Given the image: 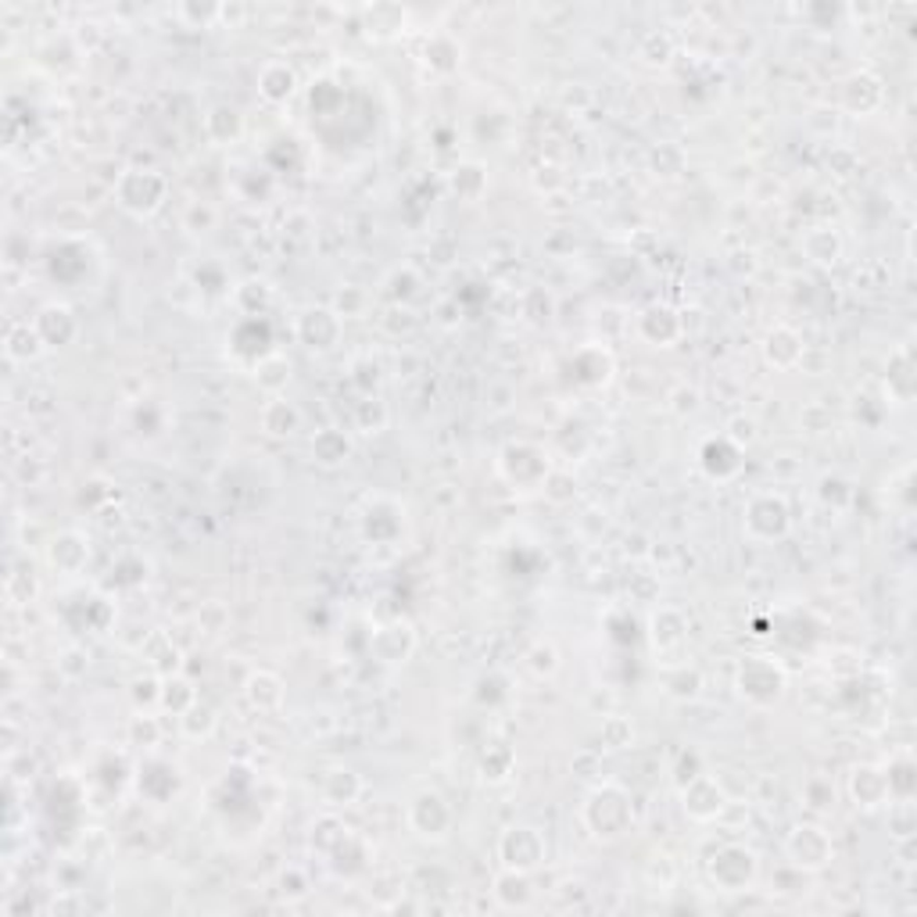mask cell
<instances>
[{"label": "cell", "mask_w": 917, "mask_h": 917, "mask_svg": "<svg viewBox=\"0 0 917 917\" xmlns=\"http://www.w3.org/2000/svg\"><path fill=\"white\" fill-rule=\"evenodd\" d=\"M580 824L596 843H620L638 828V807L620 781L591 785L585 803H580Z\"/></svg>", "instance_id": "obj_1"}, {"label": "cell", "mask_w": 917, "mask_h": 917, "mask_svg": "<svg viewBox=\"0 0 917 917\" xmlns=\"http://www.w3.org/2000/svg\"><path fill=\"white\" fill-rule=\"evenodd\" d=\"M734 695H739L742 703L756 706V709H771L785 699V692H789V670H785L774 656H745L734 667Z\"/></svg>", "instance_id": "obj_2"}, {"label": "cell", "mask_w": 917, "mask_h": 917, "mask_svg": "<svg viewBox=\"0 0 917 917\" xmlns=\"http://www.w3.org/2000/svg\"><path fill=\"white\" fill-rule=\"evenodd\" d=\"M169 201V176L158 169H140V165H129L119 176H115V204L133 215V219H151L165 209Z\"/></svg>", "instance_id": "obj_3"}, {"label": "cell", "mask_w": 917, "mask_h": 917, "mask_svg": "<svg viewBox=\"0 0 917 917\" xmlns=\"http://www.w3.org/2000/svg\"><path fill=\"white\" fill-rule=\"evenodd\" d=\"M706 878L725 896L749 893L760 878V854L745 843H720L706 860Z\"/></svg>", "instance_id": "obj_4"}, {"label": "cell", "mask_w": 917, "mask_h": 917, "mask_svg": "<svg viewBox=\"0 0 917 917\" xmlns=\"http://www.w3.org/2000/svg\"><path fill=\"white\" fill-rule=\"evenodd\" d=\"M792 531V506L781 491H756L749 495L745 509H742V534L756 545H774V541H785Z\"/></svg>", "instance_id": "obj_5"}, {"label": "cell", "mask_w": 917, "mask_h": 917, "mask_svg": "<svg viewBox=\"0 0 917 917\" xmlns=\"http://www.w3.org/2000/svg\"><path fill=\"white\" fill-rule=\"evenodd\" d=\"M552 467H555L552 456L534 442H506L498 448V459H495V470L502 481H506L513 491H534V495L541 491V484H545Z\"/></svg>", "instance_id": "obj_6"}, {"label": "cell", "mask_w": 917, "mask_h": 917, "mask_svg": "<svg viewBox=\"0 0 917 917\" xmlns=\"http://www.w3.org/2000/svg\"><path fill=\"white\" fill-rule=\"evenodd\" d=\"M495 857H498L502 868L534 874L541 863L549 860V838H545V832L538 828V824H527V821L506 824V828L498 832Z\"/></svg>", "instance_id": "obj_7"}, {"label": "cell", "mask_w": 917, "mask_h": 917, "mask_svg": "<svg viewBox=\"0 0 917 917\" xmlns=\"http://www.w3.org/2000/svg\"><path fill=\"white\" fill-rule=\"evenodd\" d=\"M785 860L803 874H818L835 860V838L821 821H799L785 835Z\"/></svg>", "instance_id": "obj_8"}, {"label": "cell", "mask_w": 917, "mask_h": 917, "mask_svg": "<svg viewBox=\"0 0 917 917\" xmlns=\"http://www.w3.org/2000/svg\"><path fill=\"white\" fill-rule=\"evenodd\" d=\"M405 824L420 843H445L456 828V810L437 789H420L405 803Z\"/></svg>", "instance_id": "obj_9"}, {"label": "cell", "mask_w": 917, "mask_h": 917, "mask_svg": "<svg viewBox=\"0 0 917 917\" xmlns=\"http://www.w3.org/2000/svg\"><path fill=\"white\" fill-rule=\"evenodd\" d=\"M341 333H344V319L330 305H305L294 316V338L308 352H330V348L341 344Z\"/></svg>", "instance_id": "obj_10"}, {"label": "cell", "mask_w": 917, "mask_h": 917, "mask_svg": "<svg viewBox=\"0 0 917 917\" xmlns=\"http://www.w3.org/2000/svg\"><path fill=\"white\" fill-rule=\"evenodd\" d=\"M882 108H885V80L878 72L857 69L838 83V111L854 115V119H868V115H878Z\"/></svg>", "instance_id": "obj_11"}, {"label": "cell", "mask_w": 917, "mask_h": 917, "mask_svg": "<svg viewBox=\"0 0 917 917\" xmlns=\"http://www.w3.org/2000/svg\"><path fill=\"white\" fill-rule=\"evenodd\" d=\"M678 799H681V810L689 813V818L695 824H709V821H717L720 813L728 810V789L720 785L717 774H709L703 771L699 778H692L689 785H681L678 789Z\"/></svg>", "instance_id": "obj_12"}, {"label": "cell", "mask_w": 917, "mask_h": 917, "mask_svg": "<svg viewBox=\"0 0 917 917\" xmlns=\"http://www.w3.org/2000/svg\"><path fill=\"white\" fill-rule=\"evenodd\" d=\"M369 653H373V660L384 663V667H402V663H409L412 653H416V627H412L405 616L384 620V624L373 627V635H369Z\"/></svg>", "instance_id": "obj_13"}, {"label": "cell", "mask_w": 917, "mask_h": 917, "mask_svg": "<svg viewBox=\"0 0 917 917\" xmlns=\"http://www.w3.org/2000/svg\"><path fill=\"white\" fill-rule=\"evenodd\" d=\"M684 330H689V322H684V316L667 302L645 305L635 316V333L649 348H674L684 338Z\"/></svg>", "instance_id": "obj_14"}, {"label": "cell", "mask_w": 917, "mask_h": 917, "mask_svg": "<svg viewBox=\"0 0 917 917\" xmlns=\"http://www.w3.org/2000/svg\"><path fill=\"white\" fill-rule=\"evenodd\" d=\"M33 327L40 330L47 352H61V348L80 341V333H83V322H80V316H75V308L69 302H44L40 308H36Z\"/></svg>", "instance_id": "obj_15"}, {"label": "cell", "mask_w": 917, "mask_h": 917, "mask_svg": "<svg viewBox=\"0 0 917 917\" xmlns=\"http://www.w3.org/2000/svg\"><path fill=\"white\" fill-rule=\"evenodd\" d=\"M699 470H703L706 481L731 484L734 477L745 470V448L734 445L728 434L706 437V442L699 445Z\"/></svg>", "instance_id": "obj_16"}, {"label": "cell", "mask_w": 917, "mask_h": 917, "mask_svg": "<svg viewBox=\"0 0 917 917\" xmlns=\"http://www.w3.org/2000/svg\"><path fill=\"white\" fill-rule=\"evenodd\" d=\"M255 86H258V97H262L269 108H283L298 97L302 75L287 58H269V61H262V69H258Z\"/></svg>", "instance_id": "obj_17"}, {"label": "cell", "mask_w": 917, "mask_h": 917, "mask_svg": "<svg viewBox=\"0 0 917 917\" xmlns=\"http://www.w3.org/2000/svg\"><path fill=\"white\" fill-rule=\"evenodd\" d=\"M760 352H764V363L778 373H792L807 363V341L803 333L789 322H778V327H771L764 333V341H760Z\"/></svg>", "instance_id": "obj_18"}, {"label": "cell", "mask_w": 917, "mask_h": 917, "mask_svg": "<svg viewBox=\"0 0 917 917\" xmlns=\"http://www.w3.org/2000/svg\"><path fill=\"white\" fill-rule=\"evenodd\" d=\"M90 552H94V549H90V538L83 531H75V527H64V531H58L55 538L47 541L44 560H47V566L55 574L75 577V574L86 571Z\"/></svg>", "instance_id": "obj_19"}, {"label": "cell", "mask_w": 917, "mask_h": 917, "mask_svg": "<svg viewBox=\"0 0 917 917\" xmlns=\"http://www.w3.org/2000/svg\"><path fill=\"white\" fill-rule=\"evenodd\" d=\"M849 803L857 810L871 813L889 807V785H885V767L882 764H857L846 778Z\"/></svg>", "instance_id": "obj_20"}, {"label": "cell", "mask_w": 917, "mask_h": 917, "mask_svg": "<svg viewBox=\"0 0 917 917\" xmlns=\"http://www.w3.org/2000/svg\"><path fill=\"white\" fill-rule=\"evenodd\" d=\"M914 352L910 344H900L893 355H889L885 377H882V391L889 405H910L917 395V373H914Z\"/></svg>", "instance_id": "obj_21"}, {"label": "cell", "mask_w": 917, "mask_h": 917, "mask_svg": "<svg viewBox=\"0 0 917 917\" xmlns=\"http://www.w3.org/2000/svg\"><path fill=\"white\" fill-rule=\"evenodd\" d=\"M302 409L291 402L287 395H273L266 398L262 409H258V427H262L266 437H273V442H291L294 434L302 431Z\"/></svg>", "instance_id": "obj_22"}, {"label": "cell", "mask_w": 917, "mask_h": 917, "mask_svg": "<svg viewBox=\"0 0 917 917\" xmlns=\"http://www.w3.org/2000/svg\"><path fill=\"white\" fill-rule=\"evenodd\" d=\"M363 792H366L363 774L352 771V767H330L327 774H322V781H319V799H322V807H327V810L355 807L358 799H363Z\"/></svg>", "instance_id": "obj_23"}, {"label": "cell", "mask_w": 917, "mask_h": 917, "mask_svg": "<svg viewBox=\"0 0 917 917\" xmlns=\"http://www.w3.org/2000/svg\"><path fill=\"white\" fill-rule=\"evenodd\" d=\"M799 251H803V258H807L810 266L832 269V266L843 262L846 244H843V237H838L835 226L818 223V226H807V230H803V237H799Z\"/></svg>", "instance_id": "obj_24"}, {"label": "cell", "mask_w": 917, "mask_h": 917, "mask_svg": "<svg viewBox=\"0 0 917 917\" xmlns=\"http://www.w3.org/2000/svg\"><path fill=\"white\" fill-rule=\"evenodd\" d=\"M491 896H495L498 910H531L534 903V874L502 868L491 878Z\"/></svg>", "instance_id": "obj_25"}, {"label": "cell", "mask_w": 917, "mask_h": 917, "mask_svg": "<svg viewBox=\"0 0 917 917\" xmlns=\"http://www.w3.org/2000/svg\"><path fill=\"white\" fill-rule=\"evenodd\" d=\"M689 638V616L678 606H656L649 616V642L656 653H674Z\"/></svg>", "instance_id": "obj_26"}, {"label": "cell", "mask_w": 917, "mask_h": 917, "mask_svg": "<svg viewBox=\"0 0 917 917\" xmlns=\"http://www.w3.org/2000/svg\"><path fill=\"white\" fill-rule=\"evenodd\" d=\"M445 187L448 193L456 201L462 204H477L487 193L491 187V176H487V165L484 162H477V158H467V162H459V165H451L448 176H445Z\"/></svg>", "instance_id": "obj_27"}, {"label": "cell", "mask_w": 917, "mask_h": 917, "mask_svg": "<svg viewBox=\"0 0 917 917\" xmlns=\"http://www.w3.org/2000/svg\"><path fill=\"white\" fill-rule=\"evenodd\" d=\"M4 355H8V363H15V366H30L40 355H47V344L40 338V330L33 327V319L8 322V330H4Z\"/></svg>", "instance_id": "obj_28"}, {"label": "cell", "mask_w": 917, "mask_h": 917, "mask_svg": "<svg viewBox=\"0 0 917 917\" xmlns=\"http://www.w3.org/2000/svg\"><path fill=\"white\" fill-rule=\"evenodd\" d=\"M308 451H313V462L322 470H341L348 459H352L355 442L352 434L341 431V427H322L313 434V442H308Z\"/></svg>", "instance_id": "obj_29"}, {"label": "cell", "mask_w": 917, "mask_h": 917, "mask_svg": "<svg viewBox=\"0 0 917 917\" xmlns=\"http://www.w3.org/2000/svg\"><path fill=\"white\" fill-rule=\"evenodd\" d=\"M244 699L258 714H277L283 699H287V684L273 670H251L248 681H244Z\"/></svg>", "instance_id": "obj_30"}, {"label": "cell", "mask_w": 917, "mask_h": 917, "mask_svg": "<svg viewBox=\"0 0 917 917\" xmlns=\"http://www.w3.org/2000/svg\"><path fill=\"white\" fill-rule=\"evenodd\" d=\"M363 30L369 40H398L409 33V11L402 4H369L363 8Z\"/></svg>", "instance_id": "obj_31"}, {"label": "cell", "mask_w": 917, "mask_h": 917, "mask_svg": "<svg viewBox=\"0 0 917 917\" xmlns=\"http://www.w3.org/2000/svg\"><path fill=\"white\" fill-rule=\"evenodd\" d=\"M613 352L606 344H585L574 352V380L585 387H606L613 380Z\"/></svg>", "instance_id": "obj_32"}, {"label": "cell", "mask_w": 917, "mask_h": 917, "mask_svg": "<svg viewBox=\"0 0 917 917\" xmlns=\"http://www.w3.org/2000/svg\"><path fill=\"white\" fill-rule=\"evenodd\" d=\"M660 689L674 703H695L706 689V678L695 663H667L660 674Z\"/></svg>", "instance_id": "obj_33"}, {"label": "cell", "mask_w": 917, "mask_h": 917, "mask_svg": "<svg viewBox=\"0 0 917 917\" xmlns=\"http://www.w3.org/2000/svg\"><path fill=\"white\" fill-rule=\"evenodd\" d=\"M201 129H204V137H209L212 148H234L244 137V115L234 105H212L209 111H204Z\"/></svg>", "instance_id": "obj_34"}, {"label": "cell", "mask_w": 917, "mask_h": 917, "mask_svg": "<svg viewBox=\"0 0 917 917\" xmlns=\"http://www.w3.org/2000/svg\"><path fill=\"white\" fill-rule=\"evenodd\" d=\"M885 767V785H889V803H914L917 796V764L910 756V749H900V753L889 760Z\"/></svg>", "instance_id": "obj_35"}, {"label": "cell", "mask_w": 917, "mask_h": 917, "mask_svg": "<svg viewBox=\"0 0 917 917\" xmlns=\"http://www.w3.org/2000/svg\"><path fill=\"white\" fill-rule=\"evenodd\" d=\"M291 358L283 355V352H266L262 358H255L251 363V377L258 384V391H266L269 398L273 395H283L287 391V384H291Z\"/></svg>", "instance_id": "obj_36"}, {"label": "cell", "mask_w": 917, "mask_h": 917, "mask_svg": "<svg viewBox=\"0 0 917 917\" xmlns=\"http://www.w3.org/2000/svg\"><path fill=\"white\" fill-rule=\"evenodd\" d=\"M384 302L387 305H402L412 308V302L423 294V277L416 273V266H395L391 273L384 277Z\"/></svg>", "instance_id": "obj_37"}, {"label": "cell", "mask_w": 917, "mask_h": 917, "mask_svg": "<svg viewBox=\"0 0 917 917\" xmlns=\"http://www.w3.org/2000/svg\"><path fill=\"white\" fill-rule=\"evenodd\" d=\"M423 61L434 75H451L459 72L462 64V44L451 33H434L427 36V47H423Z\"/></svg>", "instance_id": "obj_38"}, {"label": "cell", "mask_w": 917, "mask_h": 917, "mask_svg": "<svg viewBox=\"0 0 917 917\" xmlns=\"http://www.w3.org/2000/svg\"><path fill=\"white\" fill-rule=\"evenodd\" d=\"M176 728L179 734H184L187 742L193 745H204V742H212L215 739V731H219V714L209 706V703H193L187 714H179L176 717Z\"/></svg>", "instance_id": "obj_39"}, {"label": "cell", "mask_w": 917, "mask_h": 917, "mask_svg": "<svg viewBox=\"0 0 917 917\" xmlns=\"http://www.w3.org/2000/svg\"><path fill=\"white\" fill-rule=\"evenodd\" d=\"M234 305H237V313L248 316V319L266 316L269 305H273V283L258 280V277L240 280L237 287H234Z\"/></svg>", "instance_id": "obj_40"}, {"label": "cell", "mask_w": 917, "mask_h": 917, "mask_svg": "<svg viewBox=\"0 0 917 917\" xmlns=\"http://www.w3.org/2000/svg\"><path fill=\"white\" fill-rule=\"evenodd\" d=\"M477 774H481V781H487V785L509 781L513 774H516V753H513V745H506V742L487 745L484 753H481V764H477Z\"/></svg>", "instance_id": "obj_41"}, {"label": "cell", "mask_w": 917, "mask_h": 917, "mask_svg": "<svg viewBox=\"0 0 917 917\" xmlns=\"http://www.w3.org/2000/svg\"><path fill=\"white\" fill-rule=\"evenodd\" d=\"M173 19L184 30H212L226 19V4H212V0H184L173 8Z\"/></svg>", "instance_id": "obj_42"}, {"label": "cell", "mask_w": 917, "mask_h": 917, "mask_svg": "<svg viewBox=\"0 0 917 917\" xmlns=\"http://www.w3.org/2000/svg\"><path fill=\"white\" fill-rule=\"evenodd\" d=\"M162 674L158 670H144L129 681V703L137 714H162Z\"/></svg>", "instance_id": "obj_43"}, {"label": "cell", "mask_w": 917, "mask_h": 917, "mask_svg": "<svg viewBox=\"0 0 917 917\" xmlns=\"http://www.w3.org/2000/svg\"><path fill=\"white\" fill-rule=\"evenodd\" d=\"M201 695H198V689H193V681L190 678H184V674H169L162 681V714H173V717H179V714H187V709L198 703Z\"/></svg>", "instance_id": "obj_44"}, {"label": "cell", "mask_w": 917, "mask_h": 917, "mask_svg": "<svg viewBox=\"0 0 917 917\" xmlns=\"http://www.w3.org/2000/svg\"><path fill=\"white\" fill-rule=\"evenodd\" d=\"M674 50H678L674 36L667 30H649V33H642L635 55L642 64H649V69H663V64H670V58H674Z\"/></svg>", "instance_id": "obj_45"}, {"label": "cell", "mask_w": 917, "mask_h": 917, "mask_svg": "<svg viewBox=\"0 0 917 917\" xmlns=\"http://www.w3.org/2000/svg\"><path fill=\"white\" fill-rule=\"evenodd\" d=\"M387 423H391V409L387 402H380L377 395H366L355 402V416H352V427L358 434H384Z\"/></svg>", "instance_id": "obj_46"}, {"label": "cell", "mask_w": 917, "mask_h": 917, "mask_svg": "<svg viewBox=\"0 0 917 917\" xmlns=\"http://www.w3.org/2000/svg\"><path fill=\"white\" fill-rule=\"evenodd\" d=\"M577 477L566 470V467H552V473L545 477V484H541L538 495L552 502V506H571V502L577 498Z\"/></svg>", "instance_id": "obj_47"}, {"label": "cell", "mask_w": 917, "mask_h": 917, "mask_svg": "<svg viewBox=\"0 0 917 917\" xmlns=\"http://www.w3.org/2000/svg\"><path fill=\"white\" fill-rule=\"evenodd\" d=\"M369 305H373V294L366 287H358V283H344L330 302V308L341 319H363L369 313Z\"/></svg>", "instance_id": "obj_48"}, {"label": "cell", "mask_w": 917, "mask_h": 917, "mask_svg": "<svg viewBox=\"0 0 917 917\" xmlns=\"http://www.w3.org/2000/svg\"><path fill=\"white\" fill-rule=\"evenodd\" d=\"M599 742L606 749H613V753H620V749H631V745H635V720L624 717V714H606L602 728H599Z\"/></svg>", "instance_id": "obj_49"}, {"label": "cell", "mask_w": 917, "mask_h": 917, "mask_svg": "<svg viewBox=\"0 0 917 917\" xmlns=\"http://www.w3.org/2000/svg\"><path fill=\"white\" fill-rule=\"evenodd\" d=\"M348 835H352V828H344V824L333 818V813H327V818H319L313 824V838H308V843H313V849H316L319 857H330Z\"/></svg>", "instance_id": "obj_50"}, {"label": "cell", "mask_w": 917, "mask_h": 917, "mask_svg": "<svg viewBox=\"0 0 917 917\" xmlns=\"http://www.w3.org/2000/svg\"><path fill=\"white\" fill-rule=\"evenodd\" d=\"M308 893H313V878H308L305 868H298V863H287V868H280V874H277V896L280 900L302 903Z\"/></svg>", "instance_id": "obj_51"}, {"label": "cell", "mask_w": 917, "mask_h": 917, "mask_svg": "<svg viewBox=\"0 0 917 917\" xmlns=\"http://www.w3.org/2000/svg\"><path fill=\"white\" fill-rule=\"evenodd\" d=\"M126 742L133 749H154L162 742V720L154 714H137L126 728Z\"/></svg>", "instance_id": "obj_52"}, {"label": "cell", "mask_w": 917, "mask_h": 917, "mask_svg": "<svg viewBox=\"0 0 917 917\" xmlns=\"http://www.w3.org/2000/svg\"><path fill=\"white\" fill-rule=\"evenodd\" d=\"M524 667L531 670L534 678H552L555 670H560V649H555L552 642L541 638L524 653Z\"/></svg>", "instance_id": "obj_53"}, {"label": "cell", "mask_w": 917, "mask_h": 917, "mask_svg": "<svg viewBox=\"0 0 917 917\" xmlns=\"http://www.w3.org/2000/svg\"><path fill=\"white\" fill-rule=\"evenodd\" d=\"M667 409L674 412L678 420H689L703 409V391L695 384H674L667 391Z\"/></svg>", "instance_id": "obj_54"}, {"label": "cell", "mask_w": 917, "mask_h": 917, "mask_svg": "<svg viewBox=\"0 0 917 917\" xmlns=\"http://www.w3.org/2000/svg\"><path fill=\"white\" fill-rule=\"evenodd\" d=\"M649 165H653V173L656 176H663V179H674L684 173V151L678 144H670V140H663V144H656L649 151Z\"/></svg>", "instance_id": "obj_55"}, {"label": "cell", "mask_w": 917, "mask_h": 917, "mask_svg": "<svg viewBox=\"0 0 917 917\" xmlns=\"http://www.w3.org/2000/svg\"><path fill=\"white\" fill-rule=\"evenodd\" d=\"M219 226V212L212 209L209 201H190L187 212H184V230L187 234H212Z\"/></svg>", "instance_id": "obj_56"}, {"label": "cell", "mask_w": 917, "mask_h": 917, "mask_svg": "<svg viewBox=\"0 0 917 917\" xmlns=\"http://www.w3.org/2000/svg\"><path fill=\"white\" fill-rule=\"evenodd\" d=\"M803 803L813 813H828L835 807V785H832V778H810L803 785Z\"/></svg>", "instance_id": "obj_57"}, {"label": "cell", "mask_w": 917, "mask_h": 917, "mask_svg": "<svg viewBox=\"0 0 917 917\" xmlns=\"http://www.w3.org/2000/svg\"><path fill=\"white\" fill-rule=\"evenodd\" d=\"M198 624H201L204 635H223V631L230 627V610H226V602H219V599L201 602Z\"/></svg>", "instance_id": "obj_58"}, {"label": "cell", "mask_w": 917, "mask_h": 917, "mask_svg": "<svg viewBox=\"0 0 917 917\" xmlns=\"http://www.w3.org/2000/svg\"><path fill=\"white\" fill-rule=\"evenodd\" d=\"M799 427H803L807 434H828L835 427V416L824 402H810L803 412H799Z\"/></svg>", "instance_id": "obj_59"}, {"label": "cell", "mask_w": 917, "mask_h": 917, "mask_svg": "<svg viewBox=\"0 0 917 917\" xmlns=\"http://www.w3.org/2000/svg\"><path fill=\"white\" fill-rule=\"evenodd\" d=\"M889 832H893L896 838H910L917 832L914 803H889Z\"/></svg>", "instance_id": "obj_60"}, {"label": "cell", "mask_w": 917, "mask_h": 917, "mask_svg": "<svg viewBox=\"0 0 917 917\" xmlns=\"http://www.w3.org/2000/svg\"><path fill=\"white\" fill-rule=\"evenodd\" d=\"M380 327L391 333V338H402V333H409L412 327H416V313H412V308H402V305H387L384 316H380Z\"/></svg>", "instance_id": "obj_61"}, {"label": "cell", "mask_w": 917, "mask_h": 917, "mask_svg": "<svg viewBox=\"0 0 917 917\" xmlns=\"http://www.w3.org/2000/svg\"><path fill=\"white\" fill-rule=\"evenodd\" d=\"M703 771H706L703 753H695V749H684V753L678 756V764H674V789L689 785L692 778H699Z\"/></svg>", "instance_id": "obj_62"}, {"label": "cell", "mask_w": 917, "mask_h": 917, "mask_svg": "<svg viewBox=\"0 0 917 917\" xmlns=\"http://www.w3.org/2000/svg\"><path fill=\"white\" fill-rule=\"evenodd\" d=\"M849 498H854V487H849L846 477H824V481H821V502H824V506L843 509Z\"/></svg>", "instance_id": "obj_63"}, {"label": "cell", "mask_w": 917, "mask_h": 917, "mask_svg": "<svg viewBox=\"0 0 917 917\" xmlns=\"http://www.w3.org/2000/svg\"><path fill=\"white\" fill-rule=\"evenodd\" d=\"M725 434L731 437L734 445H742V448L753 445V442H756V420H753V416H731Z\"/></svg>", "instance_id": "obj_64"}]
</instances>
